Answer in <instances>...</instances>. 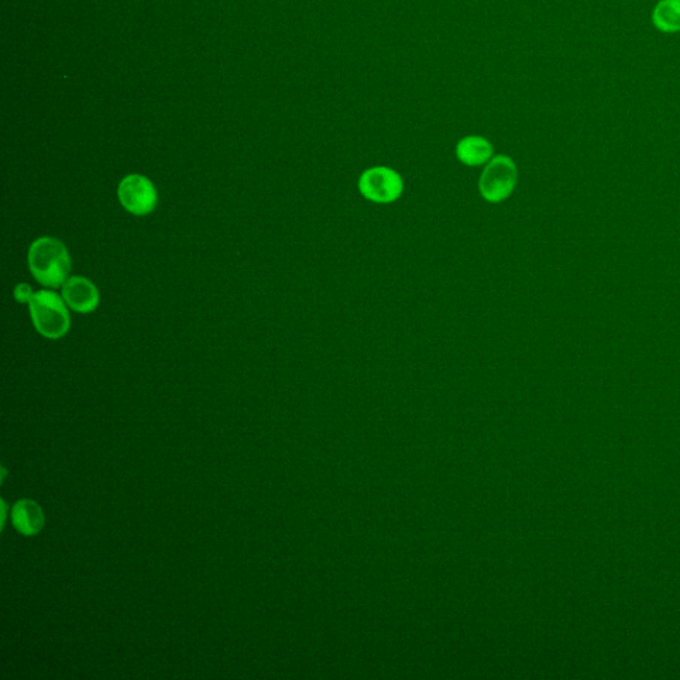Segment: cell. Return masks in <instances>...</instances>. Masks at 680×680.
Masks as SVG:
<instances>
[{
	"instance_id": "8992f818",
	"label": "cell",
	"mask_w": 680,
	"mask_h": 680,
	"mask_svg": "<svg viewBox=\"0 0 680 680\" xmlns=\"http://www.w3.org/2000/svg\"><path fill=\"white\" fill-rule=\"evenodd\" d=\"M62 297L70 309L80 314L92 313L100 302L99 290L84 277L68 278L62 286Z\"/></svg>"
},
{
	"instance_id": "30bf717a",
	"label": "cell",
	"mask_w": 680,
	"mask_h": 680,
	"mask_svg": "<svg viewBox=\"0 0 680 680\" xmlns=\"http://www.w3.org/2000/svg\"><path fill=\"white\" fill-rule=\"evenodd\" d=\"M14 294L16 301L19 303H28L31 301L32 295L35 293L32 291L30 285H26V283H20V285L16 286Z\"/></svg>"
},
{
	"instance_id": "9c48e42d",
	"label": "cell",
	"mask_w": 680,
	"mask_h": 680,
	"mask_svg": "<svg viewBox=\"0 0 680 680\" xmlns=\"http://www.w3.org/2000/svg\"><path fill=\"white\" fill-rule=\"evenodd\" d=\"M653 23L666 34L680 32V0H661L654 8Z\"/></svg>"
},
{
	"instance_id": "7a4b0ae2",
	"label": "cell",
	"mask_w": 680,
	"mask_h": 680,
	"mask_svg": "<svg viewBox=\"0 0 680 680\" xmlns=\"http://www.w3.org/2000/svg\"><path fill=\"white\" fill-rule=\"evenodd\" d=\"M63 297L50 290L38 291L28 302L32 322L40 335L48 339H60L71 327V317Z\"/></svg>"
},
{
	"instance_id": "5b68a950",
	"label": "cell",
	"mask_w": 680,
	"mask_h": 680,
	"mask_svg": "<svg viewBox=\"0 0 680 680\" xmlns=\"http://www.w3.org/2000/svg\"><path fill=\"white\" fill-rule=\"evenodd\" d=\"M117 194L124 209L135 216H147L152 213L159 201L155 185L141 174H129L123 178Z\"/></svg>"
},
{
	"instance_id": "277c9868",
	"label": "cell",
	"mask_w": 680,
	"mask_h": 680,
	"mask_svg": "<svg viewBox=\"0 0 680 680\" xmlns=\"http://www.w3.org/2000/svg\"><path fill=\"white\" fill-rule=\"evenodd\" d=\"M359 190L364 198L376 204H391L402 196L403 180L390 168H371L360 177Z\"/></svg>"
},
{
	"instance_id": "ba28073f",
	"label": "cell",
	"mask_w": 680,
	"mask_h": 680,
	"mask_svg": "<svg viewBox=\"0 0 680 680\" xmlns=\"http://www.w3.org/2000/svg\"><path fill=\"white\" fill-rule=\"evenodd\" d=\"M456 153L461 163L479 167L491 160L493 149L483 137H467L457 145Z\"/></svg>"
},
{
	"instance_id": "6da1fadb",
	"label": "cell",
	"mask_w": 680,
	"mask_h": 680,
	"mask_svg": "<svg viewBox=\"0 0 680 680\" xmlns=\"http://www.w3.org/2000/svg\"><path fill=\"white\" fill-rule=\"evenodd\" d=\"M28 267L36 281L56 289L64 285L71 273V255L58 238H38L28 252Z\"/></svg>"
},
{
	"instance_id": "52a82bcc",
	"label": "cell",
	"mask_w": 680,
	"mask_h": 680,
	"mask_svg": "<svg viewBox=\"0 0 680 680\" xmlns=\"http://www.w3.org/2000/svg\"><path fill=\"white\" fill-rule=\"evenodd\" d=\"M12 522L20 533L32 536L40 532L44 525V516L39 505L30 500L19 501L12 509Z\"/></svg>"
},
{
	"instance_id": "3957f363",
	"label": "cell",
	"mask_w": 680,
	"mask_h": 680,
	"mask_svg": "<svg viewBox=\"0 0 680 680\" xmlns=\"http://www.w3.org/2000/svg\"><path fill=\"white\" fill-rule=\"evenodd\" d=\"M517 184L516 164L507 156H496L489 161L481 174L479 189L488 202L507 200Z\"/></svg>"
}]
</instances>
